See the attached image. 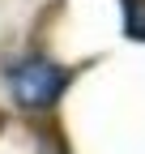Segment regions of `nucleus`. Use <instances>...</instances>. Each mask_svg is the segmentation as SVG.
<instances>
[{
    "instance_id": "f257e3e1",
    "label": "nucleus",
    "mask_w": 145,
    "mask_h": 154,
    "mask_svg": "<svg viewBox=\"0 0 145 154\" xmlns=\"http://www.w3.org/2000/svg\"><path fill=\"white\" fill-rule=\"evenodd\" d=\"M64 86H68V73L60 64H51V60H26V64L13 69V94H17V103L30 107V111L51 107L64 94Z\"/></svg>"
}]
</instances>
